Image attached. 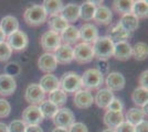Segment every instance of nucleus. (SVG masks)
Returning a JSON list of instances; mask_svg holds the SVG:
<instances>
[{"label": "nucleus", "instance_id": "c03bdc74", "mask_svg": "<svg viewBox=\"0 0 148 132\" xmlns=\"http://www.w3.org/2000/svg\"><path fill=\"white\" fill-rule=\"evenodd\" d=\"M115 132H135V127L130 125L127 121H123L119 126L115 129Z\"/></svg>", "mask_w": 148, "mask_h": 132}, {"label": "nucleus", "instance_id": "3c124183", "mask_svg": "<svg viewBox=\"0 0 148 132\" xmlns=\"http://www.w3.org/2000/svg\"><path fill=\"white\" fill-rule=\"evenodd\" d=\"M7 39V37L5 35V33L2 32V30L0 29V43H2V42H5V40Z\"/></svg>", "mask_w": 148, "mask_h": 132}, {"label": "nucleus", "instance_id": "f03ea898", "mask_svg": "<svg viewBox=\"0 0 148 132\" xmlns=\"http://www.w3.org/2000/svg\"><path fill=\"white\" fill-rule=\"evenodd\" d=\"M23 19L28 25L39 26L43 24L48 19V14L44 11L43 7L40 5H34L28 8L23 13Z\"/></svg>", "mask_w": 148, "mask_h": 132}, {"label": "nucleus", "instance_id": "7c9ffc66", "mask_svg": "<svg viewBox=\"0 0 148 132\" xmlns=\"http://www.w3.org/2000/svg\"><path fill=\"white\" fill-rule=\"evenodd\" d=\"M42 7L47 14L54 16L61 12L62 8H63V2L60 0H44Z\"/></svg>", "mask_w": 148, "mask_h": 132}, {"label": "nucleus", "instance_id": "2eb2a0df", "mask_svg": "<svg viewBox=\"0 0 148 132\" xmlns=\"http://www.w3.org/2000/svg\"><path fill=\"white\" fill-rule=\"evenodd\" d=\"M107 38L110 39L113 43H118V42L126 41L127 39L130 38V33L124 29L119 22H117L116 24H113L108 29Z\"/></svg>", "mask_w": 148, "mask_h": 132}, {"label": "nucleus", "instance_id": "6ab92c4d", "mask_svg": "<svg viewBox=\"0 0 148 132\" xmlns=\"http://www.w3.org/2000/svg\"><path fill=\"white\" fill-rule=\"evenodd\" d=\"M17 89V82L14 77L8 76L6 74L0 75V95L11 96Z\"/></svg>", "mask_w": 148, "mask_h": 132}, {"label": "nucleus", "instance_id": "f8f14e48", "mask_svg": "<svg viewBox=\"0 0 148 132\" xmlns=\"http://www.w3.org/2000/svg\"><path fill=\"white\" fill-rule=\"evenodd\" d=\"M94 102V97L90 90L86 89H80L74 94L73 104L74 106L79 109H86L90 108Z\"/></svg>", "mask_w": 148, "mask_h": 132}, {"label": "nucleus", "instance_id": "a211bd4d", "mask_svg": "<svg viewBox=\"0 0 148 132\" xmlns=\"http://www.w3.org/2000/svg\"><path fill=\"white\" fill-rule=\"evenodd\" d=\"M113 56L118 61H127L132 56V45L127 41L114 43Z\"/></svg>", "mask_w": 148, "mask_h": 132}, {"label": "nucleus", "instance_id": "49530a36", "mask_svg": "<svg viewBox=\"0 0 148 132\" xmlns=\"http://www.w3.org/2000/svg\"><path fill=\"white\" fill-rule=\"evenodd\" d=\"M134 127H135V132H148L147 120H143Z\"/></svg>", "mask_w": 148, "mask_h": 132}, {"label": "nucleus", "instance_id": "e433bc0d", "mask_svg": "<svg viewBox=\"0 0 148 132\" xmlns=\"http://www.w3.org/2000/svg\"><path fill=\"white\" fill-rule=\"evenodd\" d=\"M12 55V50L7 42L0 43V62H7Z\"/></svg>", "mask_w": 148, "mask_h": 132}, {"label": "nucleus", "instance_id": "6e6552de", "mask_svg": "<svg viewBox=\"0 0 148 132\" xmlns=\"http://www.w3.org/2000/svg\"><path fill=\"white\" fill-rule=\"evenodd\" d=\"M7 44L12 51H23L29 45V38L25 32L18 30L7 37Z\"/></svg>", "mask_w": 148, "mask_h": 132}, {"label": "nucleus", "instance_id": "603ef678", "mask_svg": "<svg viewBox=\"0 0 148 132\" xmlns=\"http://www.w3.org/2000/svg\"><path fill=\"white\" fill-rule=\"evenodd\" d=\"M102 132H115V130H114V129H108V128H107V129L103 130Z\"/></svg>", "mask_w": 148, "mask_h": 132}, {"label": "nucleus", "instance_id": "412c9836", "mask_svg": "<svg viewBox=\"0 0 148 132\" xmlns=\"http://www.w3.org/2000/svg\"><path fill=\"white\" fill-rule=\"evenodd\" d=\"M0 29L5 33L6 37H9L10 34L14 33L19 30V21L13 16H6L1 19L0 22Z\"/></svg>", "mask_w": 148, "mask_h": 132}, {"label": "nucleus", "instance_id": "1a4fd4ad", "mask_svg": "<svg viewBox=\"0 0 148 132\" xmlns=\"http://www.w3.org/2000/svg\"><path fill=\"white\" fill-rule=\"evenodd\" d=\"M52 119H53V123L56 127L69 129L75 122V116L73 111H71L68 108H61L58 110V112Z\"/></svg>", "mask_w": 148, "mask_h": 132}, {"label": "nucleus", "instance_id": "f3484780", "mask_svg": "<svg viewBox=\"0 0 148 132\" xmlns=\"http://www.w3.org/2000/svg\"><path fill=\"white\" fill-rule=\"evenodd\" d=\"M54 56L58 63L60 64H70L73 62V47L71 45H66V44H61L60 47L56 51Z\"/></svg>", "mask_w": 148, "mask_h": 132}, {"label": "nucleus", "instance_id": "de8ad7c7", "mask_svg": "<svg viewBox=\"0 0 148 132\" xmlns=\"http://www.w3.org/2000/svg\"><path fill=\"white\" fill-rule=\"evenodd\" d=\"M25 132H43V130L40 126H27Z\"/></svg>", "mask_w": 148, "mask_h": 132}, {"label": "nucleus", "instance_id": "ddd939ff", "mask_svg": "<svg viewBox=\"0 0 148 132\" xmlns=\"http://www.w3.org/2000/svg\"><path fill=\"white\" fill-rule=\"evenodd\" d=\"M104 82L105 85L107 86V89L111 91H118L125 87V77L122 73H118V72L108 73Z\"/></svg>", "mask_w": 148, "mask_h": 132}, {"label": "nucleus", "instance_id": "4468645a", "mask_svg": "<svg viewBox=\"0 0 148 132\" xmlns=\"http://www.w3.org/2000/svg\"><path fill=\"white\" fill-rule=\"evenodd\" d=\"M56 66L58 62L53 53H44L38 60V67L44 73L51 74L56 69Z\"/></svg>", "mask_w": 148, "mask_h": 132}, {"label": "nucleus", "instance_id": "0eeeda50", "mask_svg": "<svg viewBox=\"0 0 148 132\" xmlns=\"http://www.w3.org/2000/svg\"><path fill=\"white\" fill-rule=\"evenodd\" d=\"M43 119L44 117L39 106L30 105L22 112V121L25 123V126H39Z\"/></svg>", "mask_w": 148, "mask_h": 132}, {"label": "nucleus", "instance_id": "b1692460", "mask_svg": "<svg viewBox=\"0 0 148 132\" xmlns=\"http://www.w3.org/2000/svg\"><path fill=\"white\" fill-rule=\"evenodd\" d=\"M104 123L105 126L108 127V129H116L124 120L123 112H115V111H110L107 110L104 114Z\"/></svg>", "mask_w": 148, "mask_h": 132}, {"label": "nucleus", "instance_id": "79ce46f5", "mask_svg": "<svg viewBox=\"0 0 148 132\" xmlns=\"http://www.w3.org/2000/svg\"><path fill=\"white\" fill-rule=\"evenodd\" d=\"M96 69H97L103 76H104L105 74H108L110 64L107 62V60H99L97 63H96Z\"/></svg>", "mask_w": 148, "mask_h": 132}, {"label": "nucleus", "instance_id": "a19ab883", "mask_svg": "<svg viewBox=\"0 0 148 132\" xmlns=\"http://www.w3.org/2000/svg\"><path fill=\"white\" fill-rule=\"evenodd\" d=\"M20 73V66H19L17 63H9L5 67V74L8 76H11V77H14L16 75H18Z\"/></svg>", "mask_w": 148, "mask_h": 132}, {"label": "nucleus", "instance_id": "09e8293b", "mask_svg": "<svg viewBox=\"0 0 148 132\" xmlns=\"http://www.w3.org/2000/svg\"><path fill=\"white\" fill-rule=\"evenodd\" d=\"M0 132H9L8 131V126L3 122H0Z\"/></svg>", "mask_w": 148, "mask_h": 132}, {"label": "nucleus", "instance_id": "58836bf2", "mask_svg": "<svg viewBox=\"0 0 148 132\" xmlns=\"http://www.w3.org/2000/svg\"><path fill=\"white\" fill-rule=\"evenodd\" d=\"M11 111V106L9 104V101L0 98V118H6L10 114Z\"/></svg>", "mask_w": 148, "mask_h": 132}, {"label": "nucleus", "instance_id": "393cba45", "mask_svg": "<svg viewBox=\"0 0 148 132\" xmlns=\"http://www.w3.org/2000/svg\"><path fill=\"white\" fill-rule=\"evenodd\" d=\"M61 42L63 41L64 44L66 45H71V44H75L79 41V29L74 25H69L65 30L61 32Z\"/></svg>", "mask_w": 148, "mask_h": 132}, {"label": "nucleus", "instance_id": "ea45409f", "mask_svg": "<svg viewBox=\"0 0 148 132\" xmlns=\"http://www.w3.org/2000/svg\"><path fill=\"white\" fill-rule=\"evenodd\" d=\"M124 109V104L123 101L118 98H114L113 100L111 101V104L108 105L107 107V110L110 111H115V112H122Z\"/></svg>", "mask_w": 148, "mask_h": 132}, {"label": "nucleus", "instance_id": "39448f33", "mask_svg": "<svg viewBox=\"0 0 148 132\" xmlns=\"http://www.w3.org/2000/svg\"><path fill=\"white\" fill-rule=\"evenodd\" d=\"M94 58V52L91 44L87 43H79L73 47V60L77 63L86 64L92 62Z\"/></svg>", "mask_w": 148, "mask_h": 132}, {"label": "nucleus", "instance_id": "5701e85b", "mask_svg": "<svg viewBox=\"0 0 148 132\" xmlns=\"http://www.w3.org/2000/svg\"><path fill=\"white\" fill-rule=\"evenodd\" d=\"M39 86L42 88L44 93H51L53 90H56L58 88H60V81L58 79V77L52 74H47L40 79Z\"/></svg>", "mask_w": 148, "mask_h": 132}, {"label": "nucleus", "instance_id": "7ed1b4c3", "mask_svg": "<svg viewBox=\"0 0 148 132\" xmlns=\"http://www.w3.org/2000/svg\"><path fill=\"white\" fill-rule=\"evenodd\" d=\"M81 81L82 87H84L86 90L99 89L104 83V76L96 68H88L84 72L83 76L81 77Z\"/></svg>", "mask_w": 148, "mask_h": 132}, {"label": "nucleus", "instance_id": "9d476101", "mask_svg": "<svg viewBox=\"0 0 148 132\" xmlns=\"http://www.w3.org/2000/svg\"><path fill=\"white\" fill-rule=\"evenodd\" d=\"M25 98L27 102H29L30 105L38 106L44 100L45 93L42 90V88L39 86V84H30L25 89Z\"/></svg>", "mask_w": 148, "mask_h": 132}, {"label": "nucleus", "instance_id": "a878e982", "mask_svg": "<svg viewBox=\"0 0 148 132\" xmlns=\"http://www.w3.org/2000/svg\"><path fill=\"white\" fill-rule=\"evenodd\" d=\"M118 22L128 33L136 31L138 29V25H139V19L137 17H135L133 13L122 16V18Z\"/></svg>", "mask_w": 148, "mask_h": 132}, {"label": "nucleus", "instance_id": "aec40b11", "mask_svg": "<svg viewBox=\"0 0 148 132\" xmlns=\"http://www.w3.org/2000/svg\"><path fill=\"white\" fill-rule=\"evenodd\" d=\"M63 19L65 20L68 23L75 22L76 20L80 18V6L76 3H69L65 5L62 8L61 12H60Z\"/></svg>", "mask_w": 148, "mask_h": 132}, {"label": "nucleus", "instance_id": "20e7f679", "mask_svg": "<svg viewBox=\"0 0 148 132\" xmlns=\"http://www.w3.org/2000/svg\"><path fill=\"white\" fill-rule=\"evenodd\" d=\"M60 81V87L64 93H76L82 88L81 76L74 72H68L63 74Z\"/></svg>", "mask_w": 148, "mask_h": 132}, {"label": "nucleus", "instance_id": "423d86ee", "mask_svg": "<svg viewBox=\"0 0 148 132\" xmlns=\"http://www.w3.org/2000/svg\"><path fill=\"white\" fill-rule=\"evenodd\" d=\"M40 43H41L42 49L44 51H47V53L56 52L61 45L60 34L54 31H51V30L44 32L40 39Z\"/></svg>", "mask_w": 148, "mask_h": 132}, {"label": "nucleus", "instance_id": "f704fd0d", "mask_svg": "<svg viewBox=\"0 0 148 132\" xmlns=\"http://www.w3.org/2000/svg\"><path fill=\"white\" fill-rule=\"evenodd\" d=\"M49 100L53 102L58 107H62L65 105V102L68 100V95L66 93H64L61 88H58L49 94Z\"/></svg>", "mask_w": 148, "mask_h": 132}, {"label": "nucleus", "instance_id": "c85d7f7f", "mask_svg": "<svg viewBox=\"0 0 148 132\" xmlns=\"http://www.w3.org/2000/svg\"><path fill=\"white\" fill-rule=\"evenodd\" d=\"M132 100L134 101V104H135L136 106L144 107L145 105H147L148 90L142 87H138L134 89V91L132 94Z\"/></svg>", "mask_w": 148, "mask_h": 132}, {"label": "nucleus", "instance_id": "4c0bfd02", "mask_svg": "<svg viewBox=\"0 0 148 132\" xmlns=\"http://www.w3.org/2000/svg\"><path fill=\"white\" fill-rule=\"evenodd\" d=\"M25 123L22 120H13L8 126L9 132H25Z\"/></svg>", "mask_w": 148, "mask_h": 132}, {"label": "nucleus", "instance_id": "2f4dec72", "mask_svg": "<svg viewBox=\"0 0 148 132\" xmlns=\"http://www.w3.org/2000/svg\"><path fill=\"white\" fill-rule=\"evenodd\" d=\"M132 55L137 61H145L148 56V46L144 42H137L132 46Z\"/></svg>", "mask_w": 148, "mask_h": 132}, {"label": "nucleus", "instance_id": "f257e3e1", "mask_svg": "<svg viewBox=\"0 0 148 132\" xmlns=\"http://www.w3.org/2000/svg\"><path fill=\"white\" fill-rule=\"evenodd\" d=\"M94 57L97 60H108L114 53V43L107 37H101L92 45Z\"/></svg>", "mask_w": 148, "mask_h": 132}, {"label": "nucleus", "instance_id": "bb28decb", "mask_svg": "<svg viewBox=\"0 0 148 132\" xmlns=\"http://www.w3.org/2000/svg\"><path fill=\"white\" fill-rule=\"evenodd\" d=\"M48 20V24H49L51 31H54L56 33L62 32L65 30L69 26V23L65 20L62 18L60 14H54V16H50Z\"/></svg>", "mask_w": 148, "mask_h": 132}, {"label": "nucleus", "instance_id": "dca6fc26", "mask_svg": "<svg viewBox=\"0 0 148 132\" xmlns=\"http://www.w3.org/2000/svg\"><path fill=\"white\" fill-rule=\"evenodd\" d=\"M112 19H113V13L108 7L104 6V5H99V7H96L93 20L97 24H110L112 22Z\"/></svg>", "mask_w": 148, "mask_h": 132}, {"label": "nucleus", "instance_id": "473e14b6", "mask_svg": "<svg viewBox=\"0 0 148 132\" xmlns=\"http://www.w3.org/2000/svg\"><path fill=\"white\" fill-rule=\"evenodd\" d=\"M133 5H134V1L132 0H115L113 2V8L118 14L124 16V14L132 13Z\"/></svg>", "mask_w": 148, "mask_h": 132}, {"label": "nucleus", "instance_id": "9b49d317", "mask_svg": "<svg viewBox=\"0 0 148 132\" xmlns=\"http://www.w3.org/2000/svg\"><path fill=\"white\" fill-rule=\"evenodd\" d=\"M79 37L83 41V43H94L99 39V30L92 23H84L79 29Z\"/></svg>", "mask_w": 148, "mask_h": 132}, {"label": "nucleus", "instance_id": "37998d69", "mask_svg": "<svg viewBox=\"0 0 148 132\" xmlns=\"http://www.w3.org/2000/svg\"><path fill=\"white\" fill-rule=\"evenodd\" d=\"M68 132H88V129L83 122H74L68 129Z\"/></svg>", "mask_w": 148, "mask_h": 132}, {"label": "nucleus", "instance_id": "8fccbe9b", "mask_svg": "<svg viewBox=\"0 0 148 132\" xmlns=\"http://www.w3.org/2000/svg\"><path fill=\"white\" fill-rule=\"evenodd\" d=\"M52 132H68V129H64V128H59V127H56L54 128Z\"/></svg>", "mask_w": 148, "mask_h": 132}, {"label": "nucleus", "instance_id": "c9c22d12", "mask_svg": "<svg viewBox=\"0 0 148 132\" xmlns=\"http://www.w3.org/2000/svg\"><path fill=\"white\" fill-rule=\"evenodd\" d=\"M40 110L43 114L44 118H53L56 116V113L59 110V107L56 106L53 102L48 99V100H43L40 104Z\"/></svg>", "mask_w": 148, "mask_h": 132}, {"label": "nucleus", "instance_id": "cd10ccee", "mask_svg": "<svg viewBox=\"0 0 148 132\" xmlns=\"http://www.w3.org/2000/svg\"><path fill=\"white\" fill-rule=\"evenodd\" d=\"M144 118H145V114L143 112V110L137 107L128 109L124 116V119H126V121L130 122L133 126H136L137 123H139L140 121L144 120Z\"/></svg>", "mask_w": 148, "mask_h": 132}, {"label": "nucleus", "instance_id": "c756f323", "mask_svg": "<svg viewBox=\"0 0 148 132\" xmlns=\"http://www.w3.org/2000/svg\"><path fill=\"white\" fill-rule=\"evenodd\" d=\"M95 9H96V6L93 3V1H85L83 5L80 6V18L86 22L93 20Z\"/></svg>", "mask_w": 148, "mask_h": 132}, {"label": "nucleus", "instance_id": "a18cd8bd", "mask_svg": "<svg viewBox=\"0 0 148 132\" xmlns=\"http://www.w3.org/2000/svg\"><path fill=\"white\" fill-rule=\"evenodd\" d=\"M138 83L140 85L142 88H145L147 89L148 87V70L145 69L144 72H142V74L139 75V78H138Z\"/></svg>", "mask_w": 148, "mask_h": 132}, {"label": "nucleus", "instance_id": "4be33fe9", "mask_svg": "<svg viewBox=\"0 0 148 132\" xmlns=\"http://www.w3.org/2000/svg\"><path fill=\"white\" fill-rule=\"evenodd\" d=\"M114 98H115V96L113 94V91L108 90L107 88H102L95 95L94 102L99 108H107Z\"/></svg>", "mask_w": 148, "mask_h": 132}, {"label": "nucleus", "instance_id": "72a5a7b5", "mask_svg": "<svg viewBox=\"0 0 148 132\" xmlns=\"http://www.w3.org/2000/svg\"><path fill=\"white\" fill-rule=\"evenodd\" d=\"M132 13L137 17L138 19H146L148 13V3L147 1L144 0H138V1H134L133 5V9H132Z\"/></svg>", "mask_w": 148, "mask_h": 132}]
</instances>
